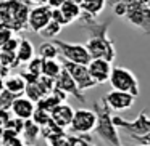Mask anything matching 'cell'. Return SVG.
Here are the masks:
<instances>
[{"instance_id": "277c9868", "label": "cell", "mask_w": 150, "mask_h": 146, "mask_svg": "<svg viewBox=\"0 0 150 146\" xmlns=\"http://www.w3.org/2000/svg\"><path fill=\"white\" fill-rule=\"evenodd\" d=\"M108 82H110L111 88H115V90L126 92V93H131L134 96H139L140 93L139 80H137L136 74L131 69H126L123 66H113Z\"/></svg>"}, {"instance_id": "1f68e13d", "label": "cell", "mask_w": 150, "mask_h": 146, "mask_svg": "<svg viewBox=\"0 0 150 146\" xmlns=\"http://www.w3.org/2000/svg\"><path fill=\"white\" fill-rule=\"evenodd\" d=\"M11 117H13V114L8 108H0V129H5V125L8 124V120Z\"/></svg>"}, {"instance_id": "83f0119b", "label": "cell", "mask_w": 150, "mask_h": 146, "mask_svg": "<svg viewBox=\"0 0 150 146\" xmlns=\"http://www.w3.org/2000/svg\"><path fill=\"white\" fill-rule=\"evenodd\" d=\"M69 140V146H92L94 141L89 136V133H84V135H68Z\"/></svg>"}, {"instance_id": "ffe728a7", "label": "cell", "mask_w": 150, "mask_h": 146, "mask_svg": "<svg viewBox=\"0 0 150 146\" xmlns=\"http://www.w3.org/2000/svg\"><path fill=\"white\" fill-rule=\"evenodd\" d=\"M65 135H68V133H66V129L57 125L53 120H50L49 124H45L44 127H40V136L45 140L47 145H49V143H52L53 140L62 138V136H65Z\"/></svg>"}, {"instance_id": "f546056e", "label": "cell", "mask_w": 150, "mask_h": 146, "mask_svg": "<svg viewBox=\"0 0 150 146\" xmlns=\"http://www.w3.org/2000/svg\"><path fill=\"white\" fill-rule=\"evenodd\" d=\"M20 39H21V36L18 37V36H11L10 39L7 40V42H4V45L0 47V50L2 52H11V53H15L16 52V48H18V45H20Z\"/></svg>"}, {"instance_id": "8fae6325", "label": "cell", "mask_w": 150, "mask_h": 146, "mask_svg": "<svg viewBox=\"0 0 150 146\" xmlns=\"http://www.w3.org/2000/svg\"><path fill=\"white\" fill-rule=\"evenodd\" d=\"M124 20L131 24V26L140 29L144 34L150 36V8L145 3H140L139 7L132 8L126 13Z\"/></svg>"}, {"instance_id": "7402d4cb", "label": "cell", "mask_w": 150, "mask_h": 146, "mask_svg": "<svg viewBox=\"0 0 150 146\" xmlns=\"http://www.w3.org/2000/svg\"><path fill=\"white\" fill-rule=\"evenodd\" d=\"M81 10L84 15H89L92 18H98L102 11L107 7V0H81Z\"/></svg>"}, {"instance_id": "e0dca14e", "label": "cell", "mask_w": 150, "mask_h": 146, "mask_svg": "<svg viewBox=\"0 0 150 146\" xmlns=\"http://www.w3.org/2000/svg\"><path fill=\"white\" fill-rule=\"evenodd\" d=\"M4 88L8 90L10 93L20 96V95L24 93L26 80H24V77L21 74H8L7 77L4 79Z\"/></svg>"}, {"instance_id": "4fadbf2b", "label": "cell", "mask_w": 150, "mask_h": 146, "mask_svg": "<svg viewBox=\"0 0 150 146\" xmlns=\"http://www.w3.org/2000/svg\"><path fill=\"white\" fill-rule=\"evenodd\" d=\"M55 87L60 88V90H63L66 95H73V96H74L78 101H81V103H86L84 92L79 90L78 84L74 82V79L69 75V72L66 71L65 68H63L62 72L55 77Z\"/></svg>"}, {"instance_id": "b9f144b4", "label": "cell", "mask_w": 150, "mask_h": 146, "mask_svg": "<svg viewBox=\"0 0 150 146\" xmlns=\"http://www.w3.org/2000/svg\"><path fill=\"white\" fill-rule=\"evenodd\" d=\"M74 2H78V3H81V0H74Z\"/></svg>"}, {"instance_id": "cb8c5ba5", "label": "cell", "mask_w": 150, "mask_h": 146, "mask_svg": "<svg viewBox=\"0 0 150 146\" xmlns=\"http://www.w3.org/2000/svg\"><path fill=\"white\" fill-rule=\"evenodd\" d=\"M37 55L44 59H49V58H58L60 52L53 40H45L44 43H40L39 50H37Z\"/></svg>"}, {"instance_id": "8d00e7d4", "label": "cell", "mask_w": 150, "mask_h": 146, "mask_svg": "<svg viewBox=\"0 0 150 146\" xmlns=\"http://www.w3.org/2000/svg\"><path fill=\"white\" fill-rule=\"evenodd\" d=\"M134 141H137L139 145H150V130H149L147 133H144V135L137 136Z\"/></svg>"}, {"instance_id": "44dd1931", "label": "cell", "mask_w": 150, "mask_h": 146, "mask_svg": "<svg viewBox=\"0 0 150 146\" xmlns=\"http://www.w3.org/2000/svg\"><path fill=\"white\" fill-rule=\"evenodd\" d=\"M21 136L26 141V145H34L40 138V125H37L33 119H26L21 130Z\"/></svg>"}, {"instance_id": "8992f818", "label": "cell", "mask_w": 150, "mask_h": 146, "mask_svg": "<svg viewBox=\"0 0 150 146\" xmlns=\"http://www.w3.org/2000/svg\"><path fill=\"white\" fill-rule=\"evenodd\" d=\"M53 42L58 47L60 56L63 59H66V61L87 64L92 59L91 53L87 52L84 43H71V42H65V40H60V39H53Z\"/></svg>"}, {"instance_id": "c3c4849f", "label": "cell", "mask_w": 150, "mask_h": 146, "mask_svg": "<svg viewBox=\"0 0 150 146\" xmlns=\"http://www.w3.org/2000/svg\"><path fill=\"white\" fill-rule=\"evenodd\" d=\"M120 146H121V145H120Z\"/></svg>"}, {"instance_id": "f35d334b", "label": "cell", "mask_w": 150, "mask_h": 146, "mask_svg": "<svg viewBox=\"0 0 150 146\" xmlns=\"http://www.w3.org/2000/svg\"><path fill=\"white\" fill-rule=\"evenodd\" d=\"M49 0H29V3H34V5H45Z\"/></svg>"}, {"instance_id": "2e32d148", "label": "cell", "mask_w": 150, "mask_h": 146, "mask_svg": "<svg viewBox=\"0 0 150 146\" xmlns=\"http://www.w3.org/2000/svg\"><path fill=\"white\" fill-rule=\"evenodd\" d=\"M15 55H16V59L20 61V64H28V63H29L31 59H33L34 56L37 55V52H36V48H34L33 42H31L28 37H23V36H21L20 45H18Z\"/></svg>"}, {"instance_id": "4316f807", "label": "cell", "mask_w": 150, "mask_h": 146, "mask_svg": "<svg viewBox=\"0 0 150 146\" xmlns=\"http://www.w3.org/2000/svg\"><path fill=\"white\" fill-rule=\"evenodd\" d=\"M0 64H2V68L11 71V69H15V68L20 66V61L16 59V55H15V53L2 52V50H0Z\"/></svg>"}, {"instance_id": "f6af8a7d", "label": "cell", "mask_w": 150, "mask_h": 146, "mask_svg": "<svg viewBox=\"0 0 150 146\" xmlns=\"http://www.w3.org/2000/svg\"><path fill=\"white\" fill-rule=\"evenodd\" d=\"M0 68H2V64H0Z\"/></svg>"}, {"instance_id": "ba28073f", "label": "cell", "mask_w": 150, "mask_h": 146, "mask_svg": "<svg viewBox=\"0 0 150 146\" xmlns=\"http://www.w3.org/2000/svg\"><path fill=\"white\" fill-rule=\"evenodd\" d=\"M62 63H63V68L69 72V75H71V77L74 79V82L78 84L79 90L86 92V90H89V88L97 87V84H95V80L92 79L91 72H89V69H87V64L71 63V61H66V59H62Z\"/></svg>"}, {"instance_id": "d4e9b609", "label": "cell", "mask_w": 150, "mask_h": 146, "mask_svg": "<svg viewBox=\"0 0 150 146\" xmlns=\"http://www.w3.org/2000/svg\"><path fill=\"white\" fill-rule=\"evenodd\" d=\"M62 29H63L62 24L57 23V21H53V20H50V21H49V24H47V26L39 32V36H40V37H44L45 40H53V39H57V37L60 36Z\"/></svg>"}, {"instance_id": "4dcf8cb0", "label": "cell", "mask_w": 150, "mask_h": 146, "mask_svg": "<svg viewBox=\"0 0 150 146\" xmlns=\"http://www.w3.org/2000/svg\"><path fill=\"white\" fill-rule=\"evenodd\" d=\"M15 98H16V95L10 93L8 90L4 88V90L0 92V108H8V109H10V106H11Z\"/></svg>"}, {"instance_id": "f1b7e54d", "label": "cell", "mask_w": 150, "mask_h": 146, "mask_svg": "<svg viewBox=\"0 0 150 146\" xmlns=\"http://www.w3.org/2000/svg\"><path fill=\"white\" fill-rule=\"evenodd\" d=\"M31 119H33L34 122L37 124V125L44 127L45 124H49L50 120H52V117H50V112H49V111H44V109H40V108H36Z\"/></svg>"}, {"instance_id": "6da1fadb", "label": "cell", "mask_w": 150, "mask_h": 146, "mask_svg": "<svg viewBox=\"0 0 150 146\" xmlns=\"http://www.w3.org/2000/svg\"><path fill=\"white\" fill-rule=\"evenodd\" d=\"M78 21H81V26L89 32V39L84 45L92 58H105L113 63L116 58V48H115V42L108 36L111 21L100 23L97 21V18H92L84 13Z\"/></svg>"}, {"instance_id": "d6a6232c", "label": "cell", "mask_w": 150, "mask_h": 146, "mask_svg": "<svg viewBox=\"0 0 150 146\" xmlns=\"http://www.w3.org/2000/svg\"><path fill=\"white\" fill-rule=\"evenodd\" d=\"M0 146H26V141L23 140L21 135H16V136H13V138H10L8 141L0 143Z\"/></svg>"}, {"instance_id": "836d02e7", "label": "cell", "mask_w": 150, "mask_h": 146, "mask_svg": "<svg viewBox=\"0 0 150 146\" xmlns=\"http://www.w3.org/2000/svg\"><path fill=\"white\" fill-rule=\"evenodd\" d=\"M13 31L11 29H8V27H2L0 26V47L4 45V42H7L8 39H10L11 36H13Z\"/></svg>"}, {"instance_id": "52a82bcc", "label": "cell", "mask_w": 150, "mask_h": 146, "mask_svg": "<svg viewBox=\"0 0 150 146\" xmlns=\"http://www.w3.org/2000/svg\"><path fill=\"white\" fill-rule=\"evenodd\" d=\"M97 125V114L94 109H74L73 120L69 124V132L74 135L92 133Z\"/></svg>"}, {"instance_id": "60d3db41", "label": "cell", "mask_w": 150, "mask_h": 146, "mask_svg": "<svg viewBox=\"0 0 150 146\" xmlns=\"http://www.w3.org/2000/svg\"><path fill=\"white\" fill-rule=\"evenodd\" d=\"M144 3H145V5H147V7H149V8H150V0H144Z\"/></svg>"}, {"instance_id": "5bb4252c", "label": "cell", "mask_w": 150, "mask_h": 146, "mask_svg": "<svg viewBox=\"0 0 150 146\" xmlns=\"http://www.w3.org/2000/svg\"><path fill=\"white\" fill-rule=\"evenodd\" d=\"M34 109H36V103H34L33 100H29L26 95H24V96L23 95L16 96L13 100V103H11V106H10L11 114H13L15 117H20V119H24V120L33 117Z\"/></svg>"}, {"instance_id": "ab89813d", "label": "cell", "mask_w": 150, "mask_h": 146, "mask_svg": "<svg viewBox=\"0 0 150 146\" xmlns=\"http://www.w3.org/2000/svg\"><path fill=\"white\" fill-rule=\"evenodd\" d=\"M4 90V77H2V75H0V92Z\"/></svg>"}, {"instance_id": "74e56055", "label": "cell", "mask_w": 150, "mask_h": 146, "mask_svg": "<svg viewBox=\"0 0 150 146\" xmlns=\"http://www.w3.org/2000/svg\"><path fill=\"white\" fill-rule=\"evenodd\" d=\"M65 2H66V0H49V2H47V5H49L50 8H60L63 3H65Z\"/></svg>"}, {"instance_id": "3957f363", "label": "cell", "mask_w": 150, "mask_h": 146, "mask_svg": "<svg viewBox=\"0 0 150 146\" xmlns=\"http://www.w3.org/2000/svg\"><path fill=\"white\" fill-rule=\"evenodd\" d=\"M94 111L97 114V125H95L94 132L105 145L108 146H120L121 138H120V130L113 122V116H111V109L105 100L102 98L100 101L94 103Z\"/></svg>"}, {"instance_id": "30bf717a", "label": "cell", "mask_w": 150, "mask_h": 146, "mask_svg": "<svg viewBox=\"0 0 150 146\" xmlns=\"http://www.w3.org/2000/svg\"><path fill=\"white\" fill-rule=\"evenodd\" d=\"M103 100L108 104V108L111 111H115V112H124V111L131 109L134 106V103H136V96L134 95L121 92V90H115V88H111L105 95Z\"/></svg>"}, {"instance_id": "9c48e42d", "label": "cell", "mask_w": 150, "mask_h": 146, "mask_svg": "<svg viewBox=\"0 0 150 146\" xmlns=\"http://www.w3.org/2000/svg\"><path fill=\"white\" fill-rule=\"evenodd\" d=\"M50 20H52V8L47 3L36 5V7L29 8V13H28V29L39 34L49 24Z\"/></svg>"}, {"instance_id": "d590c367", "label": "cell", "mask_w": 150, "mask_h": 146, "mask_svg": "<svg viewBox=\"0 0 150 146\" xmlns=\"http://www.w3.org/2000/svg\"><path fill=\"white\" fill-rule=\"evenodd\" d=\"M47 146H69L68 135L62 136V138H57V140H53V141H52V143H49Z\"/></svg>"}, {"instance_id": "7dc6e473", "label": "cell", "mask_w": 150, "mask_h": 146, "mask_svg": "<svg viewBox=\"0 0 150 146\" xmlns=\"http://www.w3.org/2000/svg\"><path fill=\"white\" fill-rule=\"evenodd\" d=\"M139 146H140V145H139Z\"/></svg>"}, {"instance_id": "7bdbcfd3", "label": "cell", "mask_w": 150, "mask_h": 146, "mask_svg": "<svg viewBox=\"0 0 150 146\" xmlns=\"http://www.w3.org/2000/svg\"><path fill=\"white\" fill-rule=\"evenodd\" d=\"M140 146H150V145H140Z\"/></svg>"}, {"instance_id": "5b68a950", "label": "cell", "mask_w": 150, "mask_h": 146, "mask_svg": "<svg viewBox=\"0 0 150 146\" xmlns=\"http://www.w3.org/2000/svg\"><path fill=\"white\" fill-rule=\"evenodd\" d=\"M113 122L118 127V130H123L131 140H136L137 136L144 135L150 130V117L147 116L145 109L140 111L136 120H126L121 116H113Z\"/></svg>"}, {"instance_id": "9a60e30c", "label": "cell", "mask_w": 150, "mask_h": 146, "mask_svg": "<svg viewBox=\"0 0 150 146\" xmlns=\"http://www.w3.org/2000/svg\"><path fill=\"white\" fill-rule=\"evenodd\" d=\"M73 114H74V109L66 101H63V103H60L58 106H55L52 109L50 117H52V120L57 125L63 127V129H68L71 120H73Z\"/></svg>"}, {"instance_id": "7a4b0ae2", "label": "cell", "mask_w": 150, "mask_h": 146, "mask_svg": "<svg viewBox=\"0 0 150 146\" xmlns=\"http://www.w3.org/2000/svg\"><path fill=\"white\" fill-rule=\"evenodd\" d=\"M29 0H4L0 2V26L15 34L28 29Z\"/></svg>"}, {"instance_id": "ac0fdd59", "label": "cell", "mask_w": 150, "mask_h": 146, "mask_svg": "<svg viewBox=\"0 0 150 146\" xmlns=\"http://www.w3.org/2000/svg\"><path fill=\"white\" fill-rule=\"evenodd\" d=\"M107 3L113 8L115 16L124 18L129 10L139 7L140 3H144V0H107Z\"/></svg>"}, {"instance_id": "7c38bea8", "label": "cell", "mask_w": 150, "mask_h": 146, "mask_svg": "<svg viewBox=\"0 0 150 146\" xmlns=\"http://www.w3.org/2000/svg\"><path fill=\"white\" fill-rule=\"evenodd\" d=\"M111 64H113V63L105 59V58H92L91 61L87 63V69H89L92 79L95 80L97 85H102V84H105V82H108L111 69H113Z\"/></svg>"}, {"instance_id": "d6986e66", "label": "cell", "mask_w": 150, "mask_h": 146, "mask_svg": "<svg viewBox=\"0 0 150 146\" xmlns=\"http://www.w3.org/2000/svg\"><path fill=\"white\" fill-rule=\"evenodd\" d=\"M60 11H62L63 18H65L66 24H73L74 21H78L82 15V10H81V5L74 0H66L65 3L60 7Z\"/></svg>"}, {"instance_id": "bcb514c9", "label": "cell", "mask_w": 150, "mask_h": 146, "mask_svg": "<svg viewBox=\"0 0 150 146\" xmlns=\"http://www.w3.org/2000/svg\"><path fill=\"white\" fill-rule=\"evenodd\" d=\"M92 146H95V145H92Z\"/></svg>"}, {"instance_id": "484cf974", "label": "cell", "mask_w": 150, "mask_h": 146, "mask_svg": "<svg viewBox=\"0 0 150 146\" xmlns=\"http://www.w3.org/2000/svg\"><path fill=\"white\" fill-rule=\"evenodd\" d=\"M24 95H26L29 100H33L34 103H36V101H39L40 98L45 95V92L42 90V87H40V84H39V79H37V80H34V82H29V84H26V88H24Z\"/></svg>"}, {"instance_id": "603a6c76", "label": "cell", "mask_w": 150, "mask_h": 146, "mask_svg": "<svg viewBox=\"0 0 150 146\" xmlns=\"http://www.w3.org/2000/svg\"><path fill=\"white\" fill-rule=\"evenodd\" d=\"M62 69H63V63L57 58H49L42 61V75H45V77L55 79L62 72Z\"/></svg>"}, {"instance_id": "e575fe53", "label": "cell", "mask_w": 150, "mask_h": 146, "mask_svg": "<svg viewBox=\"0 0 150 146\" xmlns=\"http://www.w3.org/2000/svg\"><path fill=\"white\" fill-rule=\"evenodd\" d=\"M52 20L57 21V23H60L63 27L68 26L66 21H65V18H63V15H62V11H60V8H52Z\"/></svg>"}, {"instance_id": "ee69618b", "label": "cell", "mask_w": 150, "mask_h": 146, "mask_svg": "<svg viewBox=\"0 0 150 146\" xmlns=\"http://www.w3.org/2000/svg\"><path fill=\"white\" fill-rule=\"evenodd\" d=\"M26 146H34V145H26Z\"/></svg>"}]
</instances>
